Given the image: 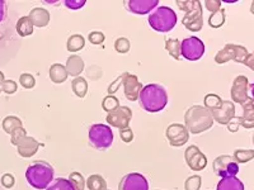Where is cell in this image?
Returning <instances> with one entry per match:
<instances>
[{
  "label": "cell",
  "instance_id": "obj_54",
  "mask_svg": "<svg viewBox=\"0 0 254 190\" xmlns=\"http://www.w3.org/2000/svg\"><path fill=\"white\" fill-rule=\"evenodd\" d=\"M107 190H111V189H107Z\"/></svg>",
  "mask_w": 254,
  "mask_h": 190
},
{
  "label": "cell",
  "instance_id": "obj_22",
  "mask_svg": "<svg viewBox=\"0 0 254 190\" xmlns=\"http://www.w3.org/2000/svg\"><path fill=\"white\" fill-rule=\"evenodd\" d=\"M50 79H51L52 83L55 84H63L66 81L67 79V72L66 69L64 65L61 63H52L51 66H50V71H49Z\"/></svg>",
  "mask_w": 254,
  "mask_h": 190
},
{
  "label": "cell",
  "instance_id": "obj_27",
  "mask_svg": "<svg viewBox=\"0 0 254 190\" xmlns=\"http://www.w3.org/2000/svg\"><path fill=\"white\" fill-rule=\"evenodd\" d=\"M19 127H23V123L15 115H8L1 121V128L4 130V132L9 133V135H12L13 131L19 128Z\"/></svg>",
  "mask_w": 254,
  "mask_h": 190
},
{
  "label": "cell",
  "instance_id": "obj_41",
  "mask_svg": "<svg viewBox=\"0 0 254 190\" xmlns=\"http://www.w3.org/2000/svg\"><path fill=\"white\" fill-rule=\"evenodd\" d=\"M88 40L92 45H102L106 40V36L101 31H93L88 35Z\"/></svg>",
  "mask_w": 254,
  "mask_h": 190
},
{
  "label": "cell",
  "instance_id": "obj_1",
  "mask_svg": "<svg viewBox=\"0 0 254 190\" xmlns=\"http://www.w3.org/2000/svg\"><path fill=\"white\" fill-rule=\"evenodd\" d=\"M139 103L147 113L162 112L168 104V93L159 84H149L142 88L139 95Z\"/></svg>",
  "mask_w": 254,
  "mask_h": 190
},
{
  "label": "cell",
  "instance_id": "obj_16",
  "mask_svg": "<svg viewBox=\"0 0 254 190\" xmlns=\"http://www.w3.org/2000/svg\"><path fill=\"white\" fill-rule=\"evenodd\" d=\"M214 121H216L219 124L228 126L229 122L235 117V104L230 100H224L222 105L216 110L211 112Z\"/></svg>",
  "mask_w": 254,
  "mask_h": 190
},
{
  "label": "cell",
  "instance_id": "obj_38",
  "mask_svg": "<svg viewBox=\"0 0 254 190\" xmlns=\"http://www.w3.org/2000/svg\"><path fill=\"white\" fill-rule=\"evenodd\" d=\"M19 84L24 88V89H32V88H35L36 85V79L35 76L28 74V72H23V74L19 76Z\"/></svg>",
  "mask_w": 254,
  "mask_h": 190
},
{
  "label": "cell",
  "instance_id": "obj_9",
  "mask_svg": "<svg viewBox=\"0 0 254 190\" xmlns=\"http://www.w3.org/2000/svg\"><path fill=\"white\" fill-rule=\"evenodd\" d=\"M205 53V44L198 37H188L181 42V56L188 61H197Z\"/></svg>",
  "mask_w": 254,
  "mask_h": 190
},
{
  "label": "cell",
  "instance_id": "obj_35",
  "mask_svg": "<svg viewBox=\"0 0 254 190\" xmlns=\"http://www.w3.org/2000/svg\"><path fill=\"white\" fill-rule=\"evenodd\" d=\"M67 180L74 185L75 190L85 189V179H84V176L81 175L80 173H78V171H72V173H70Z\"/></svg>",
  "mask_w": 254,
  "mask_h": 190
},
{
  "label": "cell",
  "instance_id": "obj_26",
  "mask_svg": "<svg viewBox=\"0 0 254 190\" xmlns=\"http://www.w3.org/2000/svg\"><path fill=\"white\" fill-rule=\"evenodd\" d=\"M71 89L72 93L79 96V98H84L88 93V83L87 80L81 76L78 78H74V80L71 81Z\"/></svg>",
  "mask_w": 254,
  "mask_h": 190
},
{
  "label": "cell",
  "instance_id": "obj_20",
  "mask_svg": "<svg viewBox=\"0 0 254 190\" xmlns=\"http://www.w3.org/2000/svg\"><path fill=\"white\" fill-rule=\"evenodd\" d=\"M27 17L29 18L33 27H38V28H44V27L49 26L50 23V13L45 8H41V6L32 9Z\"/></svg>",
  "mask_w": 254,
  "mask_h": 190
},
{
  "label": "cell",
  "instance_id": "obj_51",
  "mask_svg": "<svg viewBox=\"0 0 254 190\" xmlns=\"http://www.w3.org/2000/svg\"><path fill=\"white\" fill-rule=\"evenodd\" d=\"M251 13L254 15V0H253V3H252V5H251Z\"/></svg>",
  "mask_w": 254,
  "mask_h": 190
},
{
  "label": "cell",
  "instance_id": "obj_21",
  "mask_svg": "<svg viewBox=\"0 0 254 190\" xmlns=\"http://www.w3.org/2000/svg\"><path fill=\"white\" fill-rule=\"evenodd\" d=\"M67 75L78 78L81 72L84 71V61L80 56L78 55H71L66 60V65H65Z\"/></svg>",
  "mask_w": 254,
  "mask_h": 190
},
{
  "label": "cell",
  "instance_id": "obj_33",
  "mask_svg": "<svg viewBox=\"0 0 254 190\" xmlns=\"http://www.w3.org/2000/svg\"><path fill=\"white\" fill-rule=\"evenodd\" d=\"M46 190H75V188L67 179L58 178L46 188Z\"/></svg>",
  "mask_w": 254,
  "mask_h": 190
},
{
  "label": "cell",
  "instance_id": "obj_36",
  "mask_svg": "<svg viewBox=\"0 0 254 190\" xmlns=\"http://www.w3.org/2000/svg\"><path fill=\"white\" fill-rule=\"evenodd\" d=\"M202 184V178L199 175H192L185 182V190H199Z\"/></svg>",
  "mask_w": 254,
  "mask_h": 190
},
{
  "label": "cell",
  "instance_id": "obj_15",
  "mask_svg": "<svg viewBox=\"0 0 254 190\" xmlns=\"http://www.w3.org/2000/svg\"><path fill=\"white\" fill-rule=\"evenodd\" d=\"M119 190H149V183L142 174L130 173L121 179Z\"/></svg>",
  "mask_w": 254,
  "mask_h": 190
},
{
  "label": "cell",
  "instance_id": "obj_37",
  "mask_svg": "<svg viewBox=\"0 0 254 190\" xmlns=\"http://www.w3.org/2000/svg\"><path fill=\"white\" fill-rule=\"evenodd\" d=\"M130 47L131 44L127 38L120 37L115 41V49L119 53H127V52L130 51Z\"/></svg>",
  "mask_w": 254,
  "mask_h": 190
},
{
  "label": "cell",
  "instance_id": "obj_5",
  "mask_svg": "<svg viewBox=\"0 0 254 190\" xmlns=\"http://www.w3.org/2000/svg\"><path fill=\"white\" fill-rule=\"evenodd\" d=\"M177 20L178 18H177L176 12L169 6H158L147 18V22L151 28L160 33L171 32L176 27Z\"/></svg>",
  "mask_w": 254,
  "mask_h": 190
},
{
  "label": "cell",
  "instance_id": "obj_7",
  "mask_svg": "<svg viewBox=\"0 0 254 190\" xmlns=\"http://www.w3.org/2000/svg\"><path fill=\"white\" fill-rule=\"evenodd\" d=\"M88 139L97 150H107L113 143V132L108 124L95 123L89 128Z\"/></svg>",
  "mask_w": 254,
  "mask_h": 190
},
{
  "label": "cell",
  "instance_id": "obj_32",
  "mask_svg": "<svg viewBox=\"0 0 254 190\" xmlns=\"http://www.w3.org/2000/svg\"><path fill=\"white\" fill-rule=\"evenodd\" d=\"M233 157L238 164H246V162L252 161L254 158V150H246V148H237L234 151Z\"/></svg>",
  "mask_w": 254,
  "mask_h": 190
},
{
  "label": "cell",
  "instance_id": "obj_42",
  "mask_svg": "<svg viewBox=\"0 0 254 190\" xmlns=\"http://www.w3.org/2000/svg\"><path fill=\"white\" fill-rule=\"evenodd\" d=\"M120 137L125 143H130L133 140V132L130 127H126L124 130H120Z\"/></svg>",
  "mask_w": 254,
  "mask_h": 190
},
{
  "label": "cell",
  "instance_id": "obj_29",
  "mask_svg": "<svg viewBox=\"0 0 254 190\" xmlns=\"http://www.w3.org/2000/svg\"><path fill=\"white\" fill-rule=\"evenodd\" d=\"M226 10L225 9H219L217 12L211 13L210 18H208V26L212 28H220L225 24L226 19Z\"/></svg>",
  "mask_w": 254,
  "mask_h": 190
},
{
  "label": "cell",
  "instance_id": "obj_55",
  "mask_svg": "<svg viewBox=\"0 0 254 190\" xmlns=\"http://www.w3.org/2000/svg\"><path fill=\"white\" fill-rule=\"evenodd\" d=\"M155 190H156V189H155Z\"/></svg>",
  "mask_w": 254,
  "mask_h": 190
},
{
  "label": "cell",
  "instance_id": "obj_24",
  "mask_svg": "<svg viewBox=\"0 0 254 190\" xmlns=\"http://www.w3.org/2000/svg\"><path fill=\"white\" fill-rule=\"evenodd\" d=\"M15 29H17V33L20 37H27V36H31L33 33L35 27H33L28 17H20L15 24Z\"/></svg>",
  "mask_w": 254,
  "mask_h": 190
},
{
  "label": "cell",
  "instance_id": "obj_4",
  "mask_svg": "<svg viewBox=\"0 0 254 190\" xmlns=\"http://www.w3.org/2000/svg\"><path fill=\"white\" fill-rule=\"evenodd\" d=\"M177 5L181 10L186 13L182 19V24L190 32H198L203 27L202 18V5L196 0H190V1H177Z\"/></svg>",
  "mask_w": 254,
  "mask_h": 190
},
{
  "label": "cell",
  "instance_id": "obj_46",
  "mask_svg": "<svg viewBox=\"0 0 254 190\" xmlns=\"http://www.w3.org/2000/svg\"><path fill=\"white\" fill-rule=\"evenodd\" d=\"M228 130L229 132L231 133H237L239 131V127H240V122H239V117H234V118L231 119L230 122L228 123Z\"/></svg>",
  "mask_w": 254,
  "mask_h": 190
},
{
  "label": "cell",
  "instance_id": "obj_31",
  "mask_svg": "<svg viewBox=\"0 0 254 190\" xmlns=\"http://www.w3.org/2000/svg\"><path fill=\"white\" fill-rule=\"evenodd\" d=\"M165 49L176 60L181 58V41L176 40V38H169L165 41Z\"/></svg>",
  "mask_w": 254,
  "mask_h": 190
},
{
  "label": "cell",
  "instance_id": "obj_28",
  "mask_svg": "<svg viewBox=\"0 0 254 190\" xmlns=\"http://www.w3.org/2000/svg\"><path fill=\"white\" fill-rule=\"evenodd\" d=\"M85 46V38L81 35L70 36L66 42V48L69 52H79Z\"/></svg>",
  "mask_w": 254,
  "mask_h": 190
},
{
  "label": "cell",
  "instance_id": "obj_50",
  "mask_svg": "<svg viewBox=\"0 0 254 190\" xmlns=\"http://www.w3.org/2000/svg\"><path fill=\"white\" fill-rule=\"evenodd\" d=\"M251 93H252V96H253V100H254V83L251 85Z\"/></svg>",
  "mask_w": 254,
  "mask_h": 190
},
{
  "label": "cell",
  "instance_id": "obj_19",
  "mask_svg": "<svg viewBox=\"0 0 254 190\" xmlns=\"http://www.w3.org/2000/svg\"><path fill=\"white\" fill-rule=\"evenodd\" d=\"M242 107L243 114L239 117L240 126L247 128V130H252V128H254V100L249 98Z\"/></svg>",
  "mask_w": 254,
  "mask_h": 190
},
{
  "label": "cell",
  "instance_id": "obj_2",
  "mask_svg": "<svg viewBox=\"0 0 254 190\" xmlns=\"http://www.w3.org/2000/svg\"><path fill=\"white\" fill-rule=\"evenodd\" d=\"M214 118L208 109L202 105H192L185 113V126L190 133L199 135L214 126Z\"/></svg>",
  "mask_w": 254,
  "mask_h": 190
},
{
  "label": "cell",
  "instance_id": "obj_43",
  "mask_svg": "<svg viewBox=\"0 0 254 190\" xmlns=\"http://www.w3.org/2000/svg\"><path fill=\"white\" fill-rule=\"evenodd\" d=\"M0 182H1V185H3L5 189H12L15 184V179L12 174H4V175L1 176V180H0Z\"/></svg>",
  "mask_w": 254,
  "mask_h": 190
},
{
  "label": "cell",
  "instance_id": "obj_39",
  "mask_svg": "<svg viewBox=\"0 0 254 190\" xmlns=\"http://www.w3.org/2000/svg\"><path fill=\"white\" fill-rule=\"evenodd\" d=\"M26 136H27L26 128H24V127H19V128L13 131L12 135H10V142H12L13 146L17 147L18 143H19V142L22 141Z\"/></svg>",
  "mask_w": 254,
  "mask_h": 190
},
{
  "label": "cell",
  "instance_id": "obj_23",
  "mask_svg": "<svg viewBox=\"0 0 254 190\" xmlns=\"http://www.w3.org/2000/svg\"><path fill=\"white\" fill-rule=\"evenodd\" d=\"M216 190H244V184L237 176L224 178L219 182Z\"/></svg>",
  "mask_w": 254,
  "mask_h": 190
},
{
  "label": "cell",
  "instance_id": "obj_11",
  "mask_svg": "<svg viewBox=\"0 0 254 190\" xmlns=\"http://www.w3.org/2000/svg\"><path fill=\"white\" fill-rule=\"evenodd\" d=\"M165 137L173 147L185 146L190 140V132L182 123H172L165 130Z\"/></svg>",
  "mask_w": 254,
  "mask_h": 190
},
{
  "label": "cell",
  "instance_id": "obj_18",
  "mask_svg": "<svg viewBox=\"0 0 254 190\" xmlns=\"http://www.w3.org/2000/svg\"><path fill=\"white\" fill-rule=\"evenodd\" d=\"M41 146H42V143H40L37 140L31 137V136H26V137L18 143L17 150L20 157L28 158L35 155Z\"/></svg>",
  "mask_w": 254,
  "mask_h": 190
},
{
  "label": "cell",
  "instance_id": "obj_12",
  "mask_svg": "<svg viewBox=\"0 0 254 190\" xmlns=\"http://www.w3.org/2000/svg\"><path fill=\"white\" fill-rule=\"evenodd\" d=\"M131 119H132V110L126 105H120L116 110L107 113V117H106L107 123L110 126L119 128V130H124V128L128 127Z\"/></svg>",
  "mask_w": 254,
  "mask_h": 190
},
{
  "label": "cell",
  "instance_id": "obj_49",
  "mask_svg": "<svg viewBox=\"0 0 254 190\" xmlns=\"http://www.w3.org/2000/svg\"><path fill=\"white\" fill-rule=\"evenodd\" d=\"M4 80H5V78H4V74L1 71H0V85L3 84Z\"/></svg>",
  "mask_w": 254,
  "mask_h": 190
},
{
  "label": "cell",
  "instance_id": "obj_3",
  "mask_svg": "<svg viewBox=\"0 0 254 190\" xmlns=\"http://www.w3.org/2000/svg\"><path fill=\"white\" fill-rule=\"evenodd\" d=\"M55 170L46 161L37 160L33 161L26 170V179L33 189L46 190V188L54 182Z\"/></svg>",
  "mask_w": 254,
  "mask_h": 190
},
{
  "label": "cell",
  "instance_id": "obj_6",
  "mask_svg": "<svg viewBox=\"0 0 254 190\" xmlns=\"http://www.w3.org/2000/svg\"><path fill=\"white\" fill-rule=\"evenodd\" d=\"M124 87L125 96L130 101H136L139 99V95L142 90V84L140 83L137 76L130 74V72H124L119 78L116 79L113 83H111L110 88H108V93L110 95H113L116 90H119L120 87Z\"/></svg>",
  "mask_w": 254,
  "mask_h": 190
},
{
  "label": "cell",
  "instance_id": "obj_8",
  "mask_svg": "<svg viewBox=\"0 0 254 190\" xmlns=\"http://www.w3.org/2000/svg\"><path fill=\"white\" fill-rule=\"evenodd\" d=\"M248 49L244 46L235 44H228L224 46V48L220 49L215 55V62L217 65L226 63L228 61H235L238 63H243L246 57L248 56Z\"/></svg>",
  "mask_w": 254,
  "mask_h": 190
},
{
  "label": "cell",
  "instance_id": "obj_52",
  "mask_svg": "<svg viewBox=\"0 0 254 190\" xmlns=\"http://www.w3.org/2000/svg\"><path fill=\"white\" fill-rule=\"evenodd\" d=\"M253 144H254V135H253Z\"/></svg>",
  "mask_w": 254,
  "mask_h": 190
},
{
  "label": "cell",
  "instance_id": "obj_17",
  "mask_svg": "<svg viewBox=\"0 0 254 190\" xmlns=\"http://www.w3.org/2000/svg\"><path fill=\"white\" fill-rule=\"evenodd\" d=\"M158 0H130L127 1V8L133 14L144 15L158 8Z\"/></svg>",
  "mask_w": 254,
  "mask_h": 190
},
{
  "label": "cell",
  "instance_id": "obj_14",
  "mask_svg": "<svg viewBox=\"0 0 254 190\" xmlns=\"http://www.w3.org/2000/svg\"><path fill=\"white\" fill-rule=\"evenodd\" d=\"M248 89H249V80L247 76L244 75H239L234 79L233 81V87H231V100L233 103H238L240 105L246 103L247 100L249 99V94H248Z\"/></svg>",
  "mask_w": 254,
  "mask_h": 190
},
{
  "label": "cell",
  "instance_id": "obj_34",
  "mask_svg": "<svg viewBox=\"0 0 254 190\" xmlns=\"http://www.w3.org/2000/svg\"><path fill=\"white\" fill-rule=\"evenodd\" d=\"M120 107V100L119 98H116L115 95H107L104 96L103 100H102V108H103L104 112L111 113L113 110H116Z\"/></svg>",
  "mask_w": 254,
  "mask_h": 190
},
{
  "label": "cell",
  "instance_id": "obj_45",
  "mask_svg": "<svg viewBox=\"0 0 254 190\" xmlns=\"http://www.w3.org/2000/svg\"><path fill=\"white\" fill-rule=\"evenodd\" d=\"M205 5L207 8L208 12L215 13L217 12L219 9H221V1H217V0H206Z\"/></svg>",
  "mask_w": 254,
  "mask_h": 190
},
{
  "label": "cell",
  "instance_id": "obj_47",
  "mask_svg": "<svg viewBox=\"0 0 254 190\" xmlns=\"http://www.w3.org/2000/svg\"><path fill=\"white\" fill-rule=\"evenodd\" d=\"M243 63H244L247 67H249L252 71H254V52L248 53V56H247L246 60H244V62Z\"/></svg>",
  "mask_w": 254,
  "mask_h": 190
},
{
  "label": "cell",
  "instance_id": "obj_30",
  "mask_svg": "<svg viewBox=\"0 0 254 190\" xmlns=\"http://www.w3.org/2000/svg\"><path fill=\"white\" fill-rule=\"evenodd\" d=\"M222 101H224V100L220 98L219 95L214 94V93H210V94L205 95V98H203L205 108H206V109L210 110V112L219 109V108L222 105Z\"/></svg>",
  "mask_w": 254,
  "mask_h": 190
},
{
  "label": "cell",
  "instance_id": "obj_53",
  "mask_svg": "<svg viewBox=\"0 0 254 190\" xmlns=\"http://www.w3.org/2000/svg\"><path fill=\"white\" fill-rule=\"evenodd\" d=\"M0 93H1V88H0Z\"/></svg>",
  "mask_w": 254,
  "mask_h": 190
},
{
  "label": "cell",
  "instance_id": "obj_10",
  "mask_svg": "<svg viewBox=\"0 0 254 190\" xmlns=\"http://www.w3.org/2000/svg\"><path fill=\"white\" fill-rule=\"evenodd\" d=\"M212 169L216 176L220 178H231V176H237L239 173V164L235 161L233 156L221 155L214 160Z\"/></svg>",
  "mask_w": 254,
  "mask_h": 190
},
{
  "label": "cell",
  "instance_id": "obj_25",
  "mask_svg": "<svg viewBox=\"0 0 254 190\" xmlns=\"http://www.w3.org/2000/svg\"><path fill=\"white\" fill-rule=\"evenodd\" d=\"M85 185H87V188L89 190H107V182L99 174H92L87 179Z\"/></svg>",
  "mask_w": 254,
  "mask_h": 190
},
{
  "label": "cell",
  "instance_id": "obj_48",
  "mask_svg": "<svg viewBox=\"0 0 254 190\" xmlns=\"http://www.w3.org/2000/svg\"><path fill=\"white\" fill-rule=\"evenodd\" d=\"M5 15H6V4L5 1L0 0V22H3Z\"/></svg>",
  "mask_w": 254,
  "mask_h": 190
},
{
  "label": "cell",
  "instance_id": "obj_44",
  "mask_svg": "<svg viewBox=\"0 0 254 190\" xmlns=\"http://www.w3.org/2000/svg\"><path fill=\"white\" fill-rule=\"evenodd\" d=\"M65 6L71 10H76V9H80L85 5V0H65L64 1Z\"/></svg>",
  "mask_w": 254,
  "mask_h": 190
},
{
  "label": "cell",
  "instance_id": "obj_13",
  "mask_svg": "<svg viewBox=\"0 0 254 190\" xmlns=\"http://www.w3.org/2000/svg\"><path fill=\"white\" fill-rule=\"evenodd\" d=\"M185 160L186 164L192 171H202L207 166V158H206L205 153L194 144L186 148Z\"/></svg>",
  "mask_w": 254,
  "mask_h": 190
},
{
  "label": "cell",
  "instance_id": "obj_40",
  "mask_svg": "<svg viewBox=\"0 0 254 190\" xmlns=\"http://www.w3.org/2000/svg\"><path fill=\"white\" fill-rule=\"evenodd\" d=\"M0 88H1V92L5 93V94H8V95H10V94H14V93L17 92L18 85H17V83L13 80H4L3 84L0 85Z\"/></svg>",
  "mask_w": 254,
  "mask_h": 190
}]
</instances>
